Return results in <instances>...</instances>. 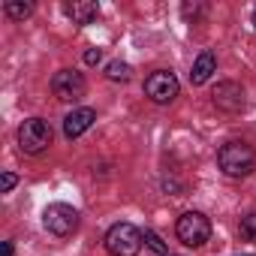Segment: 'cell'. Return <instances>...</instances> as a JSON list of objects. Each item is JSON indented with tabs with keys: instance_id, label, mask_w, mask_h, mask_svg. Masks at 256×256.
Masks as SVG:
<instances>
[{
	"instance_id": "1",
	"label": "cell",
	"mask_w": 256,
	"mask_h": 256,
	"mask_svg": "<svg viewBox=\"0 0 256 256\" xmlns=\"http://www.w3.org/2000/svg\"><path fill=\"white\" fill-rule=\"evenodd\" d=\"M217 166L229 178H247L256 166V151L247 142H226L217 151Z\"/></svg>"
},
{
	"instance_id": "2",
	"label": "cell",
	"mask_w": 256,
	"mask_h": 256,
	"mask_svg": "<svg viewBox=\"0 0 256 256\" xmlns=\"http://www.w3.org/2000/svg\"><path fill=\"white\" fill-rule=\"evenodd\" d=\"M142 244H145V232L133 223H126V220L114 223L106 232V250L112 256H136L142 250Z\"/></svg>"
},
{
	"instance_id": "3",
	"label": "cell",
	"mask_w": 256,
	"mask_h": 256,
	"mask_svg": "<svg viewBox=\"0 0 256 256\" xmlns=\"http://www.w3.org/2000/svg\"><path fill=\"white\" fill-rule=\"evenodd\" d=\"M52 139H54L52 124L42 120V118H28V120L18 126V148H22L24 154H34V157H36V154L48 151Z\"/></svg>"
},
{
	"instance_id": "4",
	"label": "cell",
	"mask_w": 256,
	"mask_h": 256,
	"mask_svg": "<svg viewBox=\"0 0 256 256\" xmlns=\"http://www.w3.org/2000/svg\"><path fill=\"white\" fill-rule=\"evenodd\" d=\"M175 235L187 247H202L205 241H211V220L202 211H184L175 223Z\"/></svg>"
},
{
	"instance_id": "5",
	"label": "cell",
	"mask_w": 256,
	"mask_h": 256,
	"mask_svg": "<svg viewBox=\"0 0 256 256\" xmlns=\"http://www.w3.org/2000/svg\"><path fill=\"white\" fill-rule=\"evenodd\" d=\"M178 94H181V82L172 70H154L145 78V96L157 106H169Z\"/></svg>"
},
{
	"instance_id": "6",
	"label": "cell",
	"mask_w": 256,
	"mask_h": 256,
	"mask_svg": "<svg viewBox=\"0 0 256 256\" xmlns=\"http://www.w3.org/2000/svg\"><path fill=\"white\" fill-rule=\"evenodd\" d=\"M42 226L58 238H70L78 229V211L66 202H54L42 211Z\"/></svg>"
},
{
	"instance_id": "7",
	"label": "cell",
	"mask_w": 256,
	"mask_h": 256,
	"mask_svg": "<svg viewBox=\"0 0 256 256\" xmlns=\"http://www.w3.org/2000/svg\"><path fill=\"white\" fill-rule=\"evenodd\" d=\"M52 94L60 100V102H78L84 94H88V82L82 72L76 70H58L54 78H52Z\"/></svg>"
},
{
	"instance_id": "8",
	"label": "cell",
	"mask_w": 256,
	"mask_h": 256,
	"mask_svg": "<svg viewBox=\"0 0 256 256\" xmlns=\"http://www.w3.org/2000/svg\"><path fill=\"white\" fill-rule=\"evenodd\" d=\"M211 102L226 114H238V112L247 108V90L238 82H220L211 90Z\"/></svg>"
},
{
	"instance_id": "9",
	"label": "cell",
	"mask_w": 256,
	"mask_h": 256,
	"mask_svg": "<svg viewBox=\"0 0 256 256\" xmlns=\"http://www.w3.org/2000/svg\"><path fill=\"white\" fill-rule=\"evenodd\" d=\"M94 120H96V112L94 108H72L66 118H64V136L72 142V139H78L82 133H88L90 126H94Z\"/></svg>"
},
{
	"instance_id": "10",
	"label": "cell",
	"mask_w": 256,
	"mask_h": 256,
	"mask_svg": "<svg viewBox=\"0 0 256 256\" xmlns=\"http://www.w3.org/2000/svg\"><path fill=\"white\" fill-rule=\"evenodd\" d=\"M217 72V54L211 52V48H205L196 60H193V70H190V84H205L211 76Z\"/></svg>"
},
{
	"instance_id": "11",
	"label": "cell",
	"mask_w": 256,
	"mask_h": 256,
	"mask_svg": "<svg viewBox=\"0 0 256 256\" xmlns=\"http://www.w3.org/2000/svg\"><path fill=\"white\" fill-rule=\"evenodd\" d=\"M66 16L72 18V24L84 28L100 16V4L96 0H72V4H66Z\"/></svg>"
},
{
	"instance_id": "12",
	"label": "cell",
	"mask_w": 256,
	"mask_h": 256,
	"mask_svg": "<svg viewBox=\"0 0 256 256\" xmlns=\"http://www.w3.org/2000/svg\"><path fill=\"white\" fill-rule=\"evenodd\" d=\"M106 78H108V82H130V78H133V66L124 64V60H112V64L106 66Z\"/></svg>"
},
{
	"instance_id": "13",
	"label": "cell",
	"mask_w": 256,
	"mask_h": 256,
	"mask_svg": "<svg viewBox=\"0 0 256 256\" xmlns=\"http://www.w3.org/2000/svg\"><path fill=\"white\" fill-rule=\"evenodd\" d=\"M4 12L16 22H24L28 16H34V4H22V0H6L4 4Z\"/></svg>"
},
{
	"instance_id": "14",
	"label": "cell",
	"mask_w": 256,
	"mask_h": 256,
	"mask_svg": "<svg viewBox=\"0 0 256 256\" xmlns=\"http://www.w3.org/2000/svg\"><path fill=\"white\" fill-rule=\"evenodd\" d=\"M238 232H241V238H244V241L256 244V211L241 217V226H238Z\"/></svg>"
},
{
	"instance_id": "15",
	"label": "cell",
	"mask_w": 256,
	"mask_h": 256,
	"mask_svg": "<svg viewBox=\"0 0 256 256\" xmlns=\"http://www.w3.org/2000/svg\"><path fill=\"white\" fill-rule=\"evenodd\" d=\"M145 244L157 253V256H169V247H166V241L157 235V232H151V229H145Z\"/></svg>"
},
{
	"instance_id": "16",
	"label": "cell",
	"mask_w": 256,
	"mask_h": 256,
	"mask_svg": "<svg viewBox=\"0 0 256 256\" xmlns=\"http://www.w3.org/2000/svg\"><path fill=\"white\" fill-rule=\"evenodd\" d=\"M16 184H18V178H16L12 172H4V175H0V193H12Z\"/></svg>"
},
{
	"instance_id": "17",
	"label": "cell",
	"mask_w": 256,
	"mask_h": 256,
	"mask_svg": "<svg viewBox=\"0 0 256 256\" xmlns=\"http://www.w3.org/2000/svg\"><path fill=\"white\" fill-rule=\"evenodd\" d=\"M100 60H102V48H88V52H84V64H88V66H96Z\"/></svg>"
},
{
	"instance_id": "18",
	"label": "cell",
	"mask_w": 256,
	"mask_h": 256,
	"mask_svg": "<svg viewBox=\"0 0 256 256\" xmlns=\"http://www.w3.org/2000/svg\"><path fill=\"white\" fill-rule=\"evenodd\" d=\"M16 253V247H12V241H4V256H12Z\"/></svg>"
},
{
	"instance_id": "19",
	"label": "cell",
	"mask_w": 256,
	"mask_h": 256,
	"mask_svg": "<svg viewBox=\"0 0 256 256\" xmlns=\"http://www.w3.org/2000/svg\"><path fill=\"white\" fill-rule=\"evenodd\" d=\"M253 28H256V10H253Z\"/></svg>"
},
{
	"instance_id": "20",
	"label": "cell",
	"mask_w": 256,
	"mask_h": 256,
	"mask_svg": "<svg viewBox=\"0 0 256 256\" xmlns=\"http://www.w3.org/2000/svg\"><path fill=\"white\" fill-rule=\"evenodd\" d=\"M169 256H175V253H169Z\"/></svg>"
}]
</instances>
